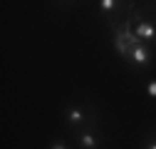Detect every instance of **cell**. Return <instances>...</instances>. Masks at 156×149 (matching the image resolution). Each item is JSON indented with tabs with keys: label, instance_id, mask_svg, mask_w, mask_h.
I'll return each instance as SVG.
<instances>
[{
	"label": "cell",
	"instance_id": "6da1fadb",
	"mask_svg": "<svg viewBox=\"0 0 156 149\" xmlns=\"http://www.w3.org/2000/svg\"><path fill=\"white\" fill-rule=\"evenodd\" d=\"M92 122H102V112L92 100L74 97L62 107V124H65V129L69 134L77 132V129H82V127H87V124H92Z\"/></svg>",
	"mask_w": 156,
	"mask_h": 149
},
{
	"label": "cell",
	"instance_id": "7a4b0ae2",
	"mask_svg": "<svg viewBox=\"0 0 156 149\" xmlns=\"http://www.w3.org/2000/svg\"><path fill=\"white\" fill-rule=\"evenodd\" d=\"M136 8H139V0H97L94 3L97 17L107 27H114V25L124 23V17Z\"/></svg>",
	"mask_w": 156,
	"mask_h": 149
},
{
	"label": "cell",
	"instance_id": "3957f363",
	"mask_svg": "<svg viewBox=\"0 0 156 149\" xmlns=\"http://www.w3.org/2000/svg\"><path fill=\"white\" fill-rule=\"evenodd\" d=\"M74 149H107V134H104V127L102 122H92L82 129L69 134Z\"/></svg>",
	"mask_w": 156,
	"mask_h": 149
},
{
	"label": "cell",
	"instance_id": "277c9868",
	"mask_svg": "<svg viewBox=\"0 0 156 149\" xmlns=\"http://www.w3.org/2000/svg\"><path fill=\"white\" fill-rule=\"evenodd\" d=\"M154 60H156V45L141 42V40L136 42V45H131V50L126 52V57H124V62L134 72H146L154 65Z\"/></svg>",
	"mask_w": 156,
	"mask_h": 149
},
{
	"label": "cell",
	"instance_id": "5b68a950",
	"mask_svg": "<svg viewBox=\"0 0 156 149\" xmlns=\"http://www.w3.org/2000/svg\"><path fill=\"white\" fill-rule=\"evenodd\" d=\"M141 149H156V127H146L141 132Z\"/></svg>",
	"mask_w": 156,
	"mask_h": 149
},
{
	"label": "cell",
	"instance_id": "8992f818",
	"mask_svg": "<svg viewBox=\"0 0 156 149\" xmlns=\"http://www.w3.org/2000/svg\"><path fill=\"white\" fill-rule=\"evenodd\" d=\"M50 3H52L57 10H69L72 5H77V3H80V0H50Z\"/></svg>",
	"mask_w": 156,
	"mask_h": 149
},
{
	"label": "cell",
	"instance_id": "52a82bcc",
	"mask_svg": "<svg viewBox=\"0 0 156 149\" xmlns=\"http://www.w3.org/2000/svg\"><path fill=\"white\" fill-rule=\"evenodd\" d=\"M50 149H72V147H69V142H67V139L60 134V137H55V139H52Z\"/></svg>",
	"mask_w": 156,
	"mask_h": 149
},
{
	"label": "cell",
	"instance_id": "ba28073f",
	"mask_svg": "<svg viewBox=\"0 0 156 149\" xmlns=\"http://www.w3.org/2000/svg\"><path fill=\"white\" fill-rule=\"evenodd\" d=\"M146 95L151 100H156V77H149L146 80Z\"/></svg>",
	"mask_w": 156,
	"mask_h": 149
},
{
	"label": "cell",
	"instance_id": "9c48e42d",
	"mask_svg": "<svg viewBox=\"0 0 156 149\" xmlns=\"http://www.w3.org/2000/svg\"><path fill=\"white\" fill-rule=\"evenodd\" d=\"M146 10H151V13H156V0H144V3H141Z\"/></svg>",
	"mask_w": 156,
	"mask_h": 149
},
{
	"label": "cell",
	"instance_id": "30bf717a",
	"mask_svg": "<svg viewBox=\"0 0 156 149\" xmlns=\"http://www.w3.org/2000/svg\"><path fill=\"white\" fill-rule=\"evenodd\" d=\"M154 45H156V42H154Z\"/></svg>",
	"mask_w": 156,
	"mask_h": 149
}]
</instances>
